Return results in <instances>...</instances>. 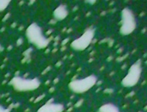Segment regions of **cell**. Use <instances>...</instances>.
<instances>
[{
    "label": "cell",
    "mask_w": 147,
    "mask_h": 112,
    "mask_svg": "<svg viewBox=\"0 0 147 112\" xmlns=\"http://www.w3.org/2000/svg\"><path fill=\"white\" fill-rule=\"evenodd\" d=\"M25 35L28 42L39 50L46 48L50 43V39L44 36L42 27L36 22L27 27Z\"/></svg>",
    "instance_id": "cell-1"
},
{
    "label": "cell",
    "mask_w": 147,
    "mask_h": 112,
    "mask_svg": "<svg viewBox=\"0 0 147 112\" xmlns=\"http://www.w3.org/2000/svg\"><path fill=\"white\" fill-rule=\"evenodd\" d=\"M41 81L39 78H26L21 76L13 77L9 85L17 92H29L37 90L41 86Z\"/></svg>",
    "instance_id": "cell-2"
},
{
    "label": "cell",
    "mask_w": 147,
    "mask_h": 112,
    "mask_svg": "<svg viewBox=\"0 0 147 112\" xmlns=\"http://www.w3.org/2000/svg\"><path fill=\"white\" fill-rule=\"evenodd\" d=\"M98 78L95 74H90L83 78L72 80L68 85V88L72 93L82 95L93 88L96 85Z\"/></svg>",
    "instance_id": "cell-3"
},
{
    "label": "cell",
    "mask_w": 147,
    "mask_h": 112,
    "mask_svg": "<svg viewBox=\"0 0 147 112\" xmlns=\"http://www.w3.org/2000/svg\"><path fill=\"white\" fill-rule=\"evenodd\" d=\"M119 33L123 36H129L135 31L137 21L133 10L129 8H124L121 11V22Z\"/></svg>",
    "instance_id": "cell-4"
},
{
    "label": "cell",
    "mask_w": 147,
    "mask_h": 112,
    "mask_svg": "<svg viewBox=\"0 0 147 112\" xmlns=\"http://www.w3.org/2000/svg\"><path fill=\"white\" fill-rule=\"evenodd\" d=\"M96 36V29L90 27L83 32L82 36L70 43V48L75 52H83L92 42Z\"/></svg>",
    "instance_id": "cell-5"
},
{
    "label": "cell",
    "mask_w": 147,
    "mask_h": 112,
    "mask_svg": "<svg viewBox=\"0 0 147 112\" xmlns=\"http://www.w3.org/2000/svg\"><path fill=\"white\" fill-rule=\"evenodd\" d=\"M142 66L140 62L133 63L128 70L127 74L122 79L121 85L125 88H133L139 83L142 74Z\"/></svg>",
    "instance_id": "cell-6"
},
{
    "label": "cell",
    "mask_w": 147,
    "mask_h": 112,
    "mask_svg": "<svg viewBox=\"0 0 147 112\" xmlns=\"http://www.w3.org/2000/svg\"><path fill=\"white\" fill-rule=\"evenodd\" d=\"M65 107L64 104L57 102H48L42 105L36 112H63Z\"/></svg>",
    "instance_id": "cell-7"
},
{
    "label": "cell",
    "mask_w": 147,
    "mask_h": 112,
    "mask_svg": "<svg viewBox=\"0 0 147 112\" xmlns=\"http://www.w3.org/2000/svg\"><path fill=\"white\" fill-rule=\"evenodd\" d=\"M69 15V9L67 6L64 4H60L54 9L53 12V16L56 21H61L65 20Z\"/></svg>",
    "instance_id": "cell-8"
},
{
    "label": "cell",
    "mask_w": 147,
    "mask_h": 112,
    "mask_svg": "<svg viewBox=\"0 0 147 112\" xmlns=\"http://www.w3.org/2000/svg\"><path fill=\"white\" fill-rule=\"evenodd\" d=\"M99 112H120V110L113 103H106L99 107Z\"/></svg>",
    "instance_id": "cell-9"
},
{
    "label": "cell",
    "mask_w": 147,
    "mask_h": 112,
    "mask_svg": "<svg viewBox=\"0 0 147 112\" xmlns=\"http://www.w3.org/2000/svg\"><path fill=\"white\" fill-rule=\"evenodd\" d=\"M10 3H11L10 0H0V12L6 9Z\"/></svg>",
    "instance_id": "cell-10"
},
{
    "label": "cell",
    "mask_w": 147,
    "mask_h": 112,
    "mask_svg": "<svg viewBox=\"0 0 147 112\" xmlns=\"http://www.w3.org/2000/svg\"><path fill=\"white\" fill-rule=\"evenodd\" d=\"M0 112H9V110L5 108L3 105H0Z\"/></svg>",
    "instance_id": "cell-11"
},
{
    "label": "cell",
    "mask_w": 147,
    "mask_h": 112,
    "mask_svg": "<svg viewBox=\"0 0 147 112\" xmlns=\"http://www.w3.org/2000/svg\"><path fill=\"white\" fill-rule=\"evenodd\" d=\"M3 49H4V48H3V46H2V44L0 43V52H2L3 51Z\"/></svg>",
    "instance_id": "cell-12"
}]
</instances>
